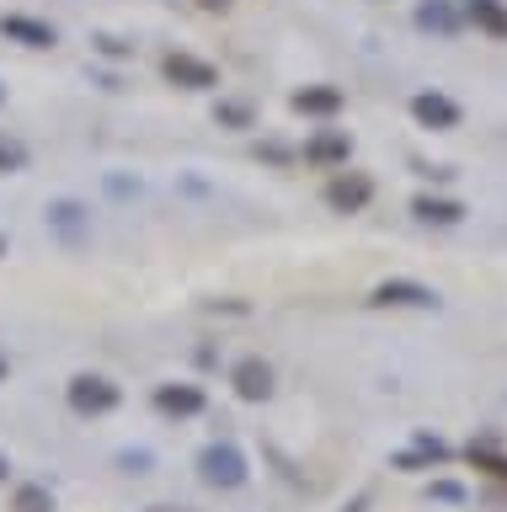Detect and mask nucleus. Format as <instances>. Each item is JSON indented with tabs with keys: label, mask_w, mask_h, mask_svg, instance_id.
<instances>
[{
	"label": "nucleus",
	"mask_w": 507,
	"mask_h": 512,
	"mask_svg": "<svg viewBox=\"0 0 507 512\" xmlns=\"http://www.w3.org/2000/svg\"><path fill=\"white\" fill-rule=\"evenodd\" d=\"M166 80H177V86H187V91H209L214 86V64H203L193 54H171L166 59Z\"/></svg>",
	"instance_id": "nucleus-1"
},
{
	"label": "nucleus",
	"mask_w": 507,
	"mask_h": 512,
	"mask_svg": "<svg viewBox=\"0 0 507 512\" xmlns=\"http://www.w3.org/2000/svg\"><path fill=\"white\" fill-rule=\"evenodd\" d=\"M411 112H417L427 128H454L459 123V107L449 102V96H438V91H422L417 102H411Z\"/></svg>",
	"instance_id": "nucleus-2"
},
{
	"label": "nucleus",
	"mask_w": 507,
	"mask_h": 512,
	"mask_svg": "<svg viewBox=\"0 0 507 512\" xmlns=\"http://www.w3.org/2000/svg\"><path fill=\"white\" fill-rule=\"evenodd\" d=\"M369 176H337V182L326 187V198H331V208H347V214H353V208H363L369 203Z\"/></svg>",
	"instance_id": "nucleus-3"
},
{
	"label": "nucleus",
	"mask_w": 507,
	"mask_h": 512,
	"mask_svg": "<svg viewBox=\"0 0 507 512\" xmlns=\"http://www.w3.org/2000/svg\"><path fill=\"white\" fill-rule=\"evenodd\" d=\"M70 400H75V406H81V411H107V406H113V400H118V390H113V384H107V379H75Z\"/></svg>",
	"instance_id": "nucleus-4"
},
{
	"label": "nucleus",
	"mask_w": 507,
	"mask_h": 512,
	"mask_svg": "<svg viewBox=\"0 0 507 512\" xmlns=\"http://www.w3.org/2000/svg\"><path fill=\"white\" fill-rule=\"evenodd\" d=\"M0 32H6V38H22L27 48H49V43H54V27L33 22V16H6V22H0Z\"/></svg>",
	"instance_id": "nucleus-5"
},
{
	"label": "nucleus",
	"mask_w": 507,
	"mask_h": 512,
	"mask_svg": "<svg viewBox=\"0 0 507 512\" xmlns=\"http://www.w3.org/2000/svg\"><path fill=\"white\" fill-rule=\"evenodd\" d=\"M470 22L486 27L491 38H507V6L502 0H470Z\"/></svg>",
	"instance_id": "nucleus-6"
},
{
	"label": "nucleus",
	"mask_w": 507,
	"mask_h": 512,
	"mask_svg": "<svg viewBox=\"0 0 507 512\" xmlns=\"http://www.w3.org/2000/svg\"><path fill=\"white\" fill-rule=\"evenodd\" d=\"M267 363H257V358H246L241 368H235V390H241L246 400H257V395H267Z\"/></svg>",
	"instance_id": "nucleus-7"
},
{
	"label": "nucleus",
	"mask_w": 507,
	"mask_h": 512,
	"mask_svg": "<svg viewBox=\"0 0 507 512\" xmlns=\"http://www.w3.org/2000/svg\"><path fill=\"white\" fill-rule=\"evenodd\" d=\"M374 299L379 304H433L438 294H433V288H417V283H385Z\"/></svg>",
	"instance_id": "nucleus-8"
},
{
	"label": "nucleus",
	"mask_w": 507,
	"mask_h": 512,
	"mask_svg": "<svg viewBox=\"0 0 507 512\" xmlns=\"http://www.w3.org/2000/svg\"><path fill=\"white\" fill-rule=\"evenodd\" d=\"M203 475L235 486V480H241V459H235V454H219V448H214V454H203Z\"/></svg>",
	"instance_id": "nucleus-9"
},
{
	"label": "nucleus",
	"mask_w": 507,
	"mask_h": 512,
	"mask_svg": "<svg viewBox=\"0 0 507 512\" xmlns=\"http://www.w3.org/2000/svg\"><path fill=\"white\" fill-rule=\"evenodd\" d=\"M294 107H299V112H337V107H342V91H331V86H321V91H299Z\"/></svg>",
	"instance_id": "nucleus-10"
},
{
	"label": "nucleus",
	"mask_w": 507,
	"mask_h": 512,
	"mask_svg": "<svg viewBox=\"0 0 507 512\" xmlns=\"http://www.w3.org/2000/svg\"><path fill=\"white\" fill-rule=\"evenodd\" d=\"M347 150H353V144H347V134H321V139H315L310 144V160H321V166H326V160H347Z\"/></svg>",
	"instance_id": "nucleus-11"
},
{
	"label": "nucleus",
	"mask_w": 507,
	"mask_h": 512,
	"mask_svg": "<svg viewBox=\"0 0 507 512\" xmlns=\"http://www.w3.org/2000/svg\"><path fill=\"white\" fill-rule=\"evenodd\" d=\"M417 214H422V219H438V224H454V219H459V203H433V198H417Z\"/></svg>",
	"instance_id": "nucleus-12"
},
{
	"label": "nucleus",
	"mask_w": 507,
	"mask_h": 512,
	"mask_svg": "<svg viewBox=\"0 0 507 512\" xmlns=\"http://www.w3.org/2000/svg\"><path fill=\"white\" fill-rule=\"evenodd\" d=\"M161 406H166V411H198L203 395H198V390H161Z\"/></svg>",
	"instance_id": "nucleus-13"
},
{
	"label": "nucleus",
	"mask_w": 507,
	"mask_h": 512,
	"mask_svg": "<svg viewBox=\"0 0 507 512\" xmlns=\"http://www.w3.org/2000/svg\"><path fill=\"white\" fill-rule=\"evenodd\" d=\"M422 27H438V32H454V16H449V11H443V6H438V0H433V6H422Z\"/></svg>",
	"instance_id": "nucleus-14"
},
{
	"label": "nucleus",
	"mask_w": 507,
	"mask_h": 512,
	"mask_svg": "<svg viewBox=\"0 0 507 512\" xmlns=\"http://www.w3.org/2000/svg\"><path fill=\"white\" fill-rule=\"evenodd\" d=\"M0 166H22V144H6V139H0Z\"/></svg>",
	"instance_id": "nucleus-15"
},
{
	"label": "nucleus",
	"mask_w": 507,
	"mask_h": 512,
	"mask_svg": "<svg viewBox=\"0 0 507 512\" xmlns=\"http://www.w3.org/2000/svg\"><path fill=\"white\" fill-rule=\"evenodd\" d=\"M198 6H203V11H225L230 0H198Z\"/></svg>",
	"instance_id": "nucleus-16"
}]
</instances>
